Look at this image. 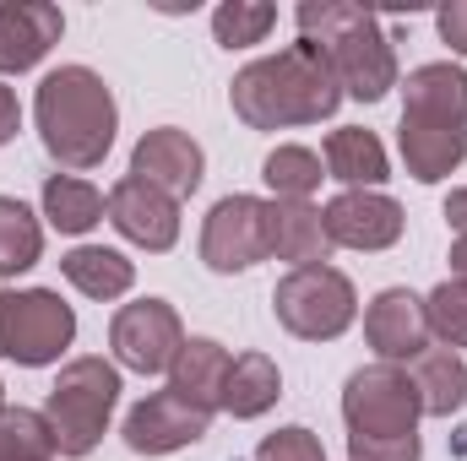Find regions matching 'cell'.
Returning <instances> with one entry per match:
<instances>
[{"label":"cell","instance_id":"cell-1","mask_svg":"<svg viewBox=\"0 0 467 461\" xmlns=\"http://www.w3.org/2000/svg\"><path fill=\"white\" fill-rule=\"evenodd\" d=\"M229 104L250 130H299L337 115L343 87L332 60L299 38V44H283L277 55L250 60L229 82Z\"/></svg>","mask_w":467,"mask_h":461},{"label":"cell","instance_id":"cell-2","mask_svg":"<svg viewBox=\"0 0 467 461\" xmlns=\"http://www.w3.org/2000/svg\"><path fill=\"white\" fill-rule=\"evenodd\" d=\"M397 152L419 185H441L467 158V71L457 60L413 66L402 82Z\"/></svg>","mask_w":467,"mask_h":461},{"label":"cell","instance_id":"cell-3","mask_svg":"<svg viewBox=\"0 0 467 461\" xmlns=\"http://www.w3.org/2000/svg\"><path fill=\"white\" fill-rule=\"evenodd\" d=\"M33 125H38L44 152L66 174H88L115 152L119 104L93 66H60L33 93Z\"/></svg>","mask_w":467,"mask_h":461},{"label":"cell","instance_id":"cell-4","mask_svg":"<svg viewBox=\"0 0 467 461\" xmlns=\"http://www.w3.org/2000/svg\"><path fill=\"white\" fill-rule=\"evenodd\" d=\"M294 22H299V38L316 44L332 60L343 98L380 104L391 87H402L397 49H391V38H386V27H380L375 11H364L353 0H305L294 11Z\"/></svg>","mask_w":467,"mask_h":461},{"label":"cell","instance_id":"cell-5","mask_svg":"<svg viewBox=\"0 0 467 461\" xmlns=\"http://www.w3.org/2000/svg\"><path fill=\"white\" fill-rule=\"evenodd\" d=\"M119 407V364L99 358V353H82V358H66L49 396H44V424L55 435V456L82 461L99 451V440L109 435V418Z\"/></svg>","mask_w":467,"mask_h":461},{"label":"cell","instance_id":"cell-6","mask_svg":"<svg viewBox=\"0 0 467 461\" xmlns=\"http://www.w3.org/2000/svg\"><path fill=\"white\" fill-rule=\"evenodd\" d=\"M272 315L299 343H337L358 321V288H353L348 271H337L332 261L327 266H299V271L277 277Z\"/></svg>","mask_w":467,"mask_h":461},{"label":"cell","instance_id":"cell-7","mask_svg":"<svg viewBox=\"0 0 467 461\" xmlns=\"http://www.w3.org/2000/svg\"><path fill=\"white\" fill-rule=\"evenodd\" d=\"M77 343V310L55 288L0 293V358L22 369H49Z\"/></svg>","mask_w":467,"mask_h":461},{"label":"cell","instance_id":"cell-8","mask_svg":"<svg viewBox=\"0 0 467 461\" xmlns=\"http://www.w3.org/2000/svg\"><path fill=\"white\" fill-rule=\"evenodd\" d=\"M419 391H413V374L402 364H364L353 369L348 385H343V424L348 435L364 440H386V435H419Z\"/></svg>","mask_w":467,"mask_h":461},{"label":"cell","instance_id":"cell-9","mask_svg":"<svg viewBox=\"0 0 467 461\" xmlns=\"http://www.w3.org/2000/svg\"><path fill=\"white\" fill-rule=\"evenodd\" d=\"M202 266L234 277V271H250L261 261H272V233H266V201L261 196H244L234 190L223 201H213V212L202 218Z\"/></svg>","mask_w":467,"mask_h":461},{"label":"cell","instance_id":"cell-10","mask_svg":"<svg viewBox=\"0 0 467 461\" xmlns=\"http://www.w3.org/2000/svg\"><path fill=\"white\" fill-rule=\"evenodd\" d=\"M109 347H115V364L130 369V374H169L174 353L185 347L180 310H174L169 299L119 304L115 321H109Z\"/></svg>","mask_w":467,"mask_h":461},{"label":"cell","instance_id":"cell-11","mask_svg":"<svg viewBox=\"0 0 467 461\" xmlns=\"http://www.w3.org/2000/svg\"><path fill=\"white\" fill-rule=\"evenodd\" d=\"M130 174H136L141 185H152V190L185 201V196H196L202 179H207V152H202V141H196L191 130H180V125H152V130H141L136 147H130Z\"/></svg>","mask_w":467,"mask_h":461},{"label":"cell","instance_id":"cell-12","mask_svg":"<svg viewBox=\"0 0 467 461\" xmlns=\"http://www.w3.org/2000/svg\"><path fill=\"white\" fill-rule=\"evenodd\" d=\"M321 212H327V233H332L337 250L380 255V250H391L408 233L402 201H391L386 190H337Z\"/></svg>","mask_w":467,"mask_h":461},{"label":"cell","instance_id":"cell-13","mask_svg":"<svg viewBox=\"0 0 467 461\" xmlns=\"http://www.w3.org/2000/svg\"><path fill=\"white\" fill-rule=\"evenodd\" d=\"M364 343L380 364H413L424 347L435 343L430 337V310L413 288H380L369 304H364Z\"/></svg>","mask_w":467,"mask_h":461},{"label":"cell","instance_id":"cell-14","mask_svg":"<svg viewBox=\"0 0 467 461\" xmlns=\"http://www.w3.org/2000/svg\"><path fill=\"white\" fill-rule=\"evenodd\" d=\"M207 429H213V418L196 413L191 402H180V396L163 385V391L141 396V402L125 413V429H119V435H125V446H130L136 456H174V451L207 440Z\"/></svg>","mask_w":467,"mask_h":461},{"label":"cell","instance_id":"cell-15","mask_svg":"<svg viewBox=\"0 0 467 461\" xmlns=\"http://www.w3.org/2000/svg\"><path fill=\"white\" fill-rule=\"evenodd\" d=\"M104 218L115 223V233L125 244H136L147 255H163V250L180 244V201L152 190V185H141L136 174L109 185V212Z\"/></svg>","mask_w":467,"mask_h":461},{"label":"cell","instance_id":"cell-16","mask_svg":"<svg viewBox=\"0 0 467 461\" xmlns=\"http://www.w3.org/2000/svg\"><path fill=\"white\" fill-rule=\"evenodd\" d=\"M66 33L60 5L49 0H5L0 5V82L33 71Z\"/></svg>","mask_w":467,"mask_h":461},{"label":"cell","instance_id":"cell-17","mask_svg":"<svg viewBox=\"0 0 467 461\" xmlns=\"http://www.w3.org/2000/svg\"><path fill=\"white\" fill-rule=\"evenodd\" d=\"M266 233H272V261H283L288 271L327 266L337 250L327 233V212L316 201H266Z\"/></svg>","mask_w":467,"mask_h":461},{"label":"cell","instance_id":"cell-18","mask_svg":"<svg viewBox=\"0 0 467 461\" xmlns=\"http://www.w3.org/2000/svg\"><path fill=\"white\" fill-rule=\"evenodd\" d=\"M229 364L234 353L218 337H185V347L169 364V391L180 402H191L196 413L218 418L223 413V385H229Z\"/></svg>","mask_w":467,"mask_h":461},{"label":"cell","instance_id":"cell-19","mask_svg":"<svg viewBox=\"0 0 467 461\" xmlns=\"http://www.w3.org/2000/svg\"><path fill=\"white\" fill-rule=\"evenodd\" d=\"M321 163H327V179H337L343 190H380L391 179V158L380 136L364 125H337L321 141Z\"/></svg>","mask_w":467,"mask_h":461},{"label":"cell","instance_id":"cell-20","mask_svg":"<svg viewBox=\"0 0 467 461\" xmlns=\"http://www.w3.org/2000/svg\"><path fill=\"white\" fill-rule=\"evenodd\" d=\"M60 277L82 293V299H99V304H115L136 288V261L125 250L109 244H77L60 255Z\"/></svg>","mask_w":467,"mask_h":461},{"label":"cell","instance_id":"cell-21","mask_svg":"<svg viewBox=\"0 0 467 461\" xmlns=\"http://www.w3.org/2000/svg\"><path fill=\"white\" fill-rule=\"evenodd\" d=\"M38 207H44L38 218H44L55 233L82 239L88 229H99V223H104L109 196H104L93 179H82V174H49V179H44V190H38Z\"/></svg>","mask_w":467,"mask_h":461},{"label":"cell","instance_id":"cell-22","mask_svg":"<svg viewBox=\"0 0 467 461\" xmlns=\"http://www.w3.org/2000/svg\"><path fill=\"white\" fill-rule=\"evenodd\" d=\"M408 374H413V391H419L424 418H451V413H462V402H467V358L462 353H451V347H424V353L408 364Z\"/></svg>","mask_w":467,"mask_h":461},{"label":"cell","instance_id":"cell-23","mask_svg":"<svg viewBox=\"0 0 467 461\" xmlns=\"http://www.w3.org/2000/svg\"><path fill=\"white\" fill-rule=\"evenodd\" d=\"M283 396V369L272 353H239L229 364V385H223V413L250 424V418H266Z\"/></svg>","mask_w":467,"mask_h":461},{"label":"cell","instance_id":"cell-24","mask_svg":"<svg viewBox=\"0 0 467 461\" xmlns=\"http://www.w3.org/2000/svg\"><path fill=\"white\" fill-rule=\"evenodd\" d=\"M261 179L272 190V201H316L321 179H327V163L316 147H299V141H277L261 163Z\"/></svg>","mask_w":467,"mask_h":461},{"label":"cell","instance_id":"cell-25","mask_svg":"<svg viewBox=\"0 0 467 461\" xmlns=\"http://www.w3.org/2000/svg\"><path fill=\"white\" fill-rule=\"evenodd\" d=\"M44 255V223L27 201L16 196H0V282L33 271Z\"/></svg>","mask_w":467,"mask_h":461},{"label":"cell","instance_id":"cell-26","mask_svg":"<svg viewBox=\"0 0 467 461\" xmlns=\"http://www.w3.org/2000/svg\"><path fill=\"white\" fill-rule=\"evenodd\" d=\"M272 27H277V5H266V0H223L213 11V38L223 49H255V44H266Z\"/></svg>","mask_w":467,"mask_h":461},{"label":"cell","instance_id":"cell-27","mask_svg":"<svg viewBox=\"0 0 467 461\" xmlns=\"http://www.w3.org/2000/svg\"><path fill=\"white\" fill-rule=\"evenodd\" d=\"M0 461H55V435L38 407L0 413Z\"/></svg>","mask_w":467,"mask_h":461},{"label":"cell","instance_id":"cell-28","mask_svg":"<svg viewBox=\"0 0 467 461\" xmlns=\"http://www.w3.org/2000/svg\"><path fill=\"white\" fill-rule=\"evenodd\" d=\"M424 310H430V337L441 347H451V353H462L467 347V282L446 277L441 288L424 293Z\"/></svg>","mask_w":467,"mask_h":461},{"label":"cell","instance_id":"cell-29","mask_svg":"<svg viewBox=\"0 0 467 461\" xmlns=\"http://www.w3.org/2000/svg\"><path fill=\"white\" fill-rule=\"evenodd\" d=\"M255 461H327V451H321V435L316 429L288 424V429H272L255 446Z\"/></svg>","mask_w":467,"mask_h":461},{"label":"cell","instance_id":"cell-30","mask_svg":"<svg viewBox=\"0 0 467 461\" xmlns=\"http://www.w3.org/2000/svg\"><path fill=\"white\" fill-rule=\"evenodd\" d=\"M348 461H424V440L419 435H386V440L348 435Z\"/></svg>","mask_w":467,"mask_h":461},{"label":"cell","instance_id":"cell-31","mask_svg":"<svg viewBox=\"0 0 467 461\" xmlns=\"http://www.w3.org/2000/svg\"><path fill=\"white\" fill-rule=\"evenodd\" d=\"M435 27H441V44H451V55L467 60V0H451L435 11Z\"/></svg>","mask_w":467,"mask_h":461},{"label":"cell","instance_id":"cell-32","mask_svg":"<svg viewBox=\"0 0 467 461\" xmlns=\"http://www.w3.org/2000/svg\"><path fill=\"white\" fill-rule=\"evenodd\" d=\"M16 130H22V104H16V93L0 82V147H11Z\"/></svg>","mask_w":467,"mask_h":461},{"label":"cell","instance_id":"cell-33","mask_svg":"<svg viewBox=\"0 0 467 461\" xmlns=\"http://www.w3.org/2000/svg\"><path fill=\"white\" fill-rule=\"evenodd\" d=\"M441 212H446L451 233H457V239H467V185H457V190L446 196V207H441Z\"/></svg>","mask_w":467,"mask_h":461},{"label":"cell","instance_id":"cell-34","mask_svg":"<svg viewBox=\"0 0 467 461\" xmlns=\"http://www.w3.org/2000/svg\"><path fill=\"white\" fill-rule=\"evenodd\" d=\"M446 261H451V277L467 282V239H451V255H446Z\"/></svg>","mask_w":467,"mask_h":461},{"label":"cell","instance_id":"cell-35","mask_svg":"<svg viewBox=\"0 0 467 461\" xmlns=\"http://www.w3.org/2000/svg\"><path fill=\"white\" fill-rule=\"evenodd\" d=\"M0 413H5V385H0Z\"/></svg>","mask_w":467,"mask_h":461}]
</instances>
